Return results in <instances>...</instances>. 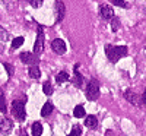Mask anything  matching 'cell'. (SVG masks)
Listing matches in <instances>:
<instances>
[{
  "instance_id": "277c9868",
  "label": "cell",
  "mask_w": 146,
  "mask_h": 136,
  "mask_svg": "<svg viewBox=\"0 0 146 136\" xmlns=\"http://www.w3.org/2000/svg\"><path fill=\"white\" fill-rule=\"evenodd\" d=\"M44 50V28L40 25L38 27V34H36V41L34 44V54L40 56Z\"/></svg>"
},
{
  "instance_id": "83f0119b",
  "label": "cell",
  "mask_w": 146,
  "mask_h": 136,
  "mask_svg": "<svg viewBox=\"0 0 146 136\" xmlns=\"http://www.w3.org/2000/svg\"><path fill=\"white\" fill-rule=\"evenodd\" d=\"M19 136H28V135H27V132H25V130H22V132H21V135H19Z\"/></svg>"
},
{
  "instance_id": "5b68a950",
  "label": "cell",
  "mask_w": 146,
  "mask_h": 136,
  "mask_svg": "<svg viewBox=\"0 0 146 136\" xmlns=\"http://www.w3.org/2000/svg\"><path fill=\"white\" fill-rule=\"evenodd\" d=\"M19 59L22 60V63L29 65V66H32V65H38V61H40L38 56H36V54H32V53H28V51L22 53V54L19 56Z\"/></svg>"
},
{
  "instance_id": "44dd1931",
  "label": "cell",
  "mask_w": 146,
  "mask_h": 136,
  "mask_svg": "<svg viewBox=\"0 0 146 136\" xmlns=\"http://www.w3.org/2000/svg\"><path fill=\"white\" fill-rule=\"evenodd\" d=\"M80 135H82V127H80L79 125H76V126H73L72 132H70L67 136H80Z\"/></svg>"
},
{
  "instance_id": "6da1fadb",
  "label": "cell",
  "mask_w": 146,
  "mask_h": 136,
  "mask_svg": "<svg viewBox=\"0 0 146 136\" xmlns=\"http://www.w3.org/2000/svg\"><path fill=\"white\" fill-rule=\"evenodd\" d=\"M127 53H129V50H127L126 45H111V44L105 45V54H107L108 60L111 61V63L118 61L121 57H124Z\"/></svg>"
},
{
  "instance_id": "d6986e66",
  "label": "cell",
  "mask_w": 146,
  "mask_h": 136,
  "mask_svg": "<svg viewBox=\"0 0 146 136\" xmlns=\"http://www.w3.org/2000/svg\"><path fill=\"white\" fill-rule=\"evenodd\" d=\"M42 91H44V94L45 95H51L53 94V85H51V82H44L42 83Z\"/></svg>"
},
{
  "instance_id": "d4e9b609",
  "label": "cell",
  "mask_w": 146,
  "mask_h": 136,
  "mask_svg": "<svg viewBox=\"0 0 146 136\" xmlns=\"http://www.w3.org/2000/svg\"><path fill=\"white\" fill-rule=\"evenodd\" d=\"M44 3V0H29V5L32 7H41Z\"/></svg>"
},
{
  "instance_id": "484cf974",
  "label": "cell",
  "mask_w": 146,
  "mask_h": 136,
  "mask_svg": "<svg viewBox=\"0 0 146 136\" xmlns=\"http://www.w3.org/2000/svg\"><path fill=\"white\" fill-rule=\"evenodd\" d=\"M3 66H5V69H6V72H7V75H9V76H13V66L7 65V63H3Z\"/></svg>"
},
{
  "instance_id": "8fae6325",
  "label": "cell",
  "mask_w": 146,
  "mask_h": 136,
  "mask_svg": "<svg viewBox=\"0 0 146 136\" xmlns=\"http://www.w3.org/2000/svg\"><path fill=\"white\" fill-rule=\"evenodd\" d=\"M28 75H29L32 79H40V78H41V70H40L38 65H32V66H29V69H28Z\"/></svg>"
},
{
  "instance_id": "603a6c76",
  "label": "cell",
  "mask_w": 146,
  "mask_h": 136,
  "mask_svg": "<svg viewBox=\"0 0 146 136\" xmlns=\"http://www.w3.org/2000/svg\"><path fill=\"white\" fill-rule=\"evenodd\" d=\"M118 28H120V21H118V18L114 16V18L111 19V29H113V31H117Z\"/></svg>"
},
{
  "instance_id": "ba28073f",
  "label": "cell",
  "mask_w": 146,
  "mask_h": 136,
  "mask_svg": "<svg viewBox=\"0 0 146 136\" xmlns=\"http://www.w3.org/2000/svg\"><path fill=\"white\" fill-rule=\"evenodd\" d=\"M100 15L105 21H111L114 18V10H113L111 6H108V5H101L100 6Z\"/></svg>"
},
{
  "instance_id": "cb8c5ba5",
  "label": "cell",
  "mask_w": 146,
  "mask_h": 136,
  "mask_svg": "<svg viewBox=\"0 0 146 136\" xmlns=\"http://www.w3.org/2000/svg\"><path fill=\"white\" fill-rule=\"evenodd\" d=\"M111 3L115 6H120V7H129V3H126L124 0H111Z\"/></svg>"
},
{
  "instance_id": "4fadbf2b",
  "label": "cell",
  "mask_w": 146,
  "mask_h": 136,
  "mask_svg": "<svg viewBox=\"0 0 146 136\" xmlns=\"http://www.w3.org/2000/svg\"><path fill=\"white\" fill-rule=\"evenodd\" d=\"M67 81H69V73L66 70H62V72H58L57 75H56V82L58 85H62V83H64Z\"/></svg>"
},
{
  "instance_id": "3957f363",
  "label": "cell",
  "mask_w": 146,
  "mask_h": 136,
  "mask_svg": "<svg viewBox=\"0 0 146 136\" xmlns=\"http://www.w3.org/2000/svg\"><path fill=\"white\" fill-rule=\"evenodd\" d=\"M86 98L91 101H96L100 98V82L91 79L86 86Z\"/></svg>"
},
{
  "instance_id": "5bb4252c",
  "label": "cell",
  "mask_w": 146,
  "mask_h": 136,
  "mask_svg": "<svg viewBox=\"0 0 146 136\" xmlns=\"http://www.w3.org/2000/svg\"><path fill=\"white\" fill-rule=\"evenodd\" d=\"M85 126L89 127V129H95L96 126H98V120H96L95 116H88L86 119H85Z\"/></svg>"
},
{
  "instance_id": "9a60e30c",
  "label": "cell",
  "mask_w": 146,
  "mask_h": 136,
  "mask_svg": "<svg viewBox=\"0 0 146 136\" xmlns=\"http://www.w3.org/2000/svg\"><path fill=\"white\" fill-rule=\"evenodd\" d=\"M31 130H32V136H41L42 135V126H41V123L40 121L32 123Z\"/></svg>"
},
{
  "instance_id": "e0dca14e",
  "label": "cell",
  "mask_w": 146,
  "mask_h": 136,
  "mask_svg": "<svg viewBox=\"0 0 146 136\" xmlns=\"http://www.w3.org/2000/svg\"><path fill=\"white\" fill-rule=\"evenodd\" d=\"M72 81H73V83H75V86H79V88L83 85V76L79 73V70H78V72H75V76H73V79H72Z\"/></svg>"
},
{
  "instance_id": "ffe728a7",
  "label": "cell",
  "mask_w": 146,
  "mask_h": 136,
  "mask_svg": "<svg viewBox=\"0 0 146 136\" xmlns=\"http://www.w3.org/2000/svg\"><path fill=\"white\" fill-rule=\"evenodd\" d=\"M23 37H16V38H13V41H12V48L13 50H16V48H19L22 44H23Z\"/></svg>"
},
{
  "instance_id": "9c48e42d",
  "label": "cell",
  "mask_w": 146,
  "mask_h": 136,
  "mask_svg": "<svg viewBox=\"0 0 146 136\" xmlns=\"http://www.w3.org/2000/svg\"><path fill=\"white\" fill-rule=\"evenodd\" d=\"M56 7H57V22H62L64 19V15H66V6L63 2L57 0L56 2Z\"/></svg>"
},
{
  "instance_id": "7402d4cb",
  "label": "cell",
  "mask_w": 146,
  "mask_h": 136,
  "mask_svg": "<svg viewBox=\"0 0 146 136\" xmlns=\"http://www.w3.org/2000/svg\"><path fill=\"white\" fill-rule=\"evenodd\" d=\"M0 40L2 41H7L9 40V32L5 28H2V27H0Z\"/></svg>"
},
{
  "instance_id": "30bf717a",
  "label": "cell",
  "mask_w": 146,
  "mask_h": 136,
  "mask_svg": "<svg viewBox=\"0 0 146 136\" xmlns=\"http://www.w3.org/2000/svg\"><path fill=\"white\" fill-rule=\"evenodd\" d=\"M124 98H126L129 103H131L133 105H137V103H139L137 94H135L131 89H126V91H124Z\"/></svg>"
},
{
  "instance_id": "7c38bea8",
  "label": "cell",
  "mask_w": 146,
  "mask_h": 136,
  "mask_svg": "<svg viewBox=\"0 0 146 136\" xmlns=\"http://www.w3.org/2000/svg\"><path fill=\"white\" fill-rule=\"evenodd\" d=\"M53 110H54V105H53V103L47 101V103L44 104V107L41 108V116H42V117H47V116H50V114L53 113Z\"/></svg>"
},
{
  "instance_id": "8992f818",
  "label": "cell",
  "mask_w": 146,
  "mask_h": 136,
  "mask_svg": "<svg viewBox=\"0 0 146 136\" xmlns=\"http://www.w3.org/2000/svg\"><path fill=\"white\" fill-rule=\"evenodd\" d=\"M51 48H53V51H54L56 54H64L66 50H67L66 43H64L63 40H60V38L53 40V43H51Z\"/></svg>"
},
{
  "instance_id": "2e32d148",
  "label": "cell",
  "mask_w": 146,
  "mask_h": 136,
  "mask_svg": "<svg viewBox=\"0 0 146 136\" xmlns=\"http://www.w3.org/2000/svg\"><path fill=\"white\" fill-rule=\"evenodd\" d=\"M0 111L2 113H7V107H6V98L3 94V89L0 88Z\"/></svg>"
},
{
  "instance_id": "4316f807",
  "label": "cell",
  "mask_w": 146,
  "mask_h": 136,
  "mask_svg": "<svg viewBox=\"0 0 146 136\" xmlns=\"http://www.w3.org/2000/svg\"><path fill=\"white\" fill-rule=\"evenodd\" d=\"M142 104L146 107V89H145V92H143V95H142Z\"/></svg>"
},
{
  "instance_id": "7a4b0ae2",
  "label": "cell",
  "mask_w": 146,
  "mask_h": 136,
  "mask_svg": "<svg viewBox=\"0 0 146 136\" xmlns=\"http://www.w3.org/2000/svg\"><path fill=\"white\" fill-rule=\"evenodd\" d=\"M10 111H12V116H13L18 121H25V119H27V110H25V104H23V101L13 100V101H12Z\"/></svg>"
},
{
  "instance_id": "52a82bcc",
  "label": "cell",
  "mask_w": 146,
  "mask_h": 136,
  "mask_svg": "<svg viewBox=\"0 0 146 136\" xmlns=\"http://www.w3.org/2000/svg\"><path fill=\"white\" fill-rule=\"evenodd\" d=\"M13 129V121L10 119H6V117H2L0 119V133L2 135H9Z\"/></svg>"
},
{
  "instance_id": "ac0fdd59",
  "label": "cell",
  "mask_w": 146,
  "mask_h": 136,
  "mask_svg": "<svg viewBox=\"0 0 146 136\" xmlns=\"http://www.w3.org/2000/svg\"><path fill=\"white\" fill-rule=\"evenodd\" d=\"M73 116L75 117H83L85 116V108H83V105H76L75 107V110H73Z\"/></svg>"
}]
</instances>
